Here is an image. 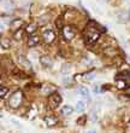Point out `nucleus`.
I'll return each mask as SVG.
<instances>
[{"label": "nucleus", "instance_id": "obj_20", "mask_svg": "<svg viewBox=\"0 0 130 133\" xmlns=\"http://www.w3.org/2000/svg\"><path fill=\"white\" fill-rule=\"evenodd\" d=\"M7 93H9V88L5 87V86H1V93H0V96H1V98H5Z\"/></svg>", "mask_w": 130, "mask_h": 133}, {"label": "nucleus", "instance_id": "obj_8", "mask_svg": "<svg viewBox=\"0 0 130 133\" xmlns=\"http://www.w3.org/2000/svg\"><path fill=\"white\" fill-rule=\"evenodd\" d=\"M17 61H18V64L22 66H24L25 69L30 70L32 69V64H30V62H29L28 59H27V57H24L23 55H19V56L17 57Z\"/></svg>", "mask_w": 130, "mask_h": 133}, {"label": "nucleus", "instance_id": "obj_3", "mask_svg": "<svg viewBox=\"0 0 130 133\" xmlns=\"http://www.w3.org/2000/svg\"><path fill=\"white\" fill-rule=\"evenodd\" d=\"M77 33V29L74 25H64L63 28V36L66 41H71L75 38V35Z\"/></svg>", "mask_w": 130, "mask_h": 133}, {"label": "nucleus", "instance_id": "obj_21", "mask_svg": "<svg viewBox=\"0 0 130 133\" xmlns=\"http://www.w3.org/2000/svg\"><path fill=\"white\" fill-rule=\"evenodd\" d=\"M22 34H23V30H22V29H18V32L14 33V39H16V40H18V39H21Z\"/></svg>", "mask_w": 130, "mask_h": 133}, {"label": "nucleus", "instance_id": "obj_6", "mask_svg": "<svg viewBox=\"0 0 130 133\" xmlns=\"http://www.w3.org/2000/svg\"><path fill=\"white\" fill-rule=\"evenodd\" d=\"M24 24V21L23 19H21V18H14V19H12L10 23V28L11 30H13V32H17L18 29L22 28V25Z\"/></svg>", "mask_w": 130, "mask_h": 133}, {"label": "nucleus", "instance_id": "obj_9", "mask_svg": "<svg viewBox=\"0 0 130 133\" xmlns=\"http://www.w3.org/2000/svg\"><path fill=\"white\" fill-rule=\"evenodd\" d=\"M39 44H40V36L36 34L30 35L28 39V42H27V45H28L29 47H34V46L39 45Z\"/></svg>", "mask_w": 130, "mask_h": 133}, {"label": "nucleus", "instance_id": "obj_24", "mask_svg": "<svg viewBox=\"0 0 130 133\" xmlns=\"http://www.w3.org/2000/svg\"><path fill=\"white\" fill-rule=\"evenodd\" d=\"M125 95L129 96V97H130V86H129V87L125 88Z\"/></svg>", "mask_w": 130, "mask_h": 133}, {"label": "nucleus", "instance_id": "obj_7", "mask_svg": "<svg viewBox=\"0 0 130 133\" xmlns=\"http://www.w3.org/2000/svg\"><path fill=\"white\" fill-rule=\"evenodd\" d=\"M43 122L46 123V126L53 127V126H56L57 123H58V119H57L56 116L46 115V116H43Z\"/></svg>", "mask_w": 130, "mask_h": 133}, {"label": "nucleus", "instance_id": "obj_22", "mask_svg": "<svg viewBox=\"0 0 130 133\" xmlns=\"http://www.w3.org/2000/svg\"><path fill=\"white\" fill-rule=\"evenodd\" d=\"M69 70H70V65H69V64H64L63 68H62V71H63V73H67Z\"/></svg>", "mask_w": 130, "mask_h": 133}, {"label": "nucleus", "instance_id": "obj_17", "mask_svg": "<svg viewBox=\"0 0 130 133\" xmlns=\"http://www.w3.org/2000/svg\"><path fill=\"white\" fill-rule=\"evenodd\" d=\"M86 121H87V116L82 115V116H80V117L76 120V123L80 125V126H83V125H86Z\"/></svg>", "mask_w": 130, "mask_h": 133}, {"label": "nucleus", "instance_id": "obj_18", "mask_svg": "<svg viewBox=\"0 0 130 133\" xmlns=\"http://www.w3.org/2000/svg\"><path fill=\"white\" fill-rule=\"evenodd\" d=\"M10 45H11V42L9 39H5V38L1 39V47H3V49H9Z\"/></svg>", "mask_w": 130, "mask_h": 133}, {"label": "nucleus", "instance_id": "obj_16", "mask_svg": "<svg viewBox=\"0 0 130 133\" xmlns=\"http://www.w3.org/2000/svg\"><path fill=\"white\" fill-rule=\"evenodd\" d=\"M104 53L109 57H113L114 56V53H116V50H114V47H107V49L104 51Z\"/></svg>", "mask_w": 130, "mask_h": 133}, {"label": "nucleus", "instance_id": "obj_5", "mask_svg": "<svg viewBox=\"0 0 130 133\" xmlns=\"http://www.w3.org/2000/svg\"><path fill=\"white\" fill-rule=\"evenodd\" d=\"M42 39L43 41L46 42V44H51V42L54 41V39H56V33L53 32L52 29H43L42 32Z\"/></svg>", "mask_w": 130, "mask_h": 133}, {"label": "nucleus", "instance_id": "obj_23", "mask_svg": "<svg viewBox=\"0 0 130 133\" xmlns=\"http://www.w3.org/2000/svg\"><path fill=\"white\" fill-rule=\"evenodd\" d=\"M56 24H57V27H58V28H60V29L64 28V27H63V23H62V18H59V19H58V22L56 21Z\"/></svg>", "mask_w": 130, "mask_h": 133}, {"label": "nucleus", "instance_id": "obj_4", "mask_svg": "<svg viewBox=\"0 0 130 133\" xmlns=\"http://www.w3.org/2000/svg\"><path fill=\"white\" fill-rule=\"evenodd\" d=\"M47 102H48V107L51 109H57L58 107H59L60 103H62V97L59 96V93L54 92V93H52V95L48 96Z\"/></svg>", "mask_w": 130, "mask_h": 133}, {"label": "nucleus", "instance_id": "obj_26", "mask_svg": "<svg viewBox=\"0 0 130 133\" xmlns=\"http://www.w3.org/2000/svg\"><path fill=\"white\" fill-rule=\"evenodd\" d=\"M128 59H129V62H130V56H129V57H128Z\"/></svg>", "mask_w": 130, "mask_h": 133}, {"label": "nucleus", "instance_id": "obj_12", "mask_svg": "<svg viewBox=\"0 0 130 133\" xmlns=\"http://www.w3.org/2000/svg\"><path fill=\"white\" fill-rule=\"evenodd\" d=\"M36 29H37V25H36L35 23H30V24L27 25V28H25L24 32L27 33V34H29V35H33L34 33L36 32Z\"/></svg>", "mask_w": 130, "mask_h": 133}, {"label": "nucleus", "instance_id": "obj_11", "mask_svg": "<svg viewBox=\"0 0 130 133\" xmlns=\"http://www.w3.org/2000/svg\"><path fill=\"white\" fill-rule=\"evenodd\" d=\"M74 110L75 109L72 108L71 105H64L63 108H62V115H65V116L71 115V114L74 112Z\"/></svg>", "mask_w": 130, "mask_h": 133}, {"label": "nucleus", "instance_id": "obj_14", "mask_svg": "<svg viewBox=\"0 0 130 133\" xmlns=\"http://www.w3.org/2000/svg\"><path fill=\"white\" fill-rule=\"evenodd\" d=\"M86 109V103L82 101H78L77 103H76V111L78 112H82L83 110Z\"/></svg>", "mask_w": 130, "mask_h": 133}, {"label": "nucleus", "instance_id": "obj_10", "mask_svg": "<svg viewBox=\"0 0 130 133\" xmlns=\"http://www.w3.org/2000/svg\"><path fill=\"white\" fill-rule=\"evenodd\" d=\"M40 63L43 66H52L53 65V59L49 56H42L40 57Z\"/></svg>", "mask_w": 130, "mask_h": 133}, {"label": "nucleus", "instance_id": "obj_2", "mask_svg": "<svg viewBox=\"0 0 130 133\" xmlns=\"http://www.w3.org/2000/svg\"><path fill=\"white\" fill-rule=\"evenodd\" d=\"M99 39V32L95 30V29H91V28H88L87 32L85 33V41L86 44L88 45H91L96 42V40Z\"/></svg>", "mask_w": 130, "mask_h": 133}, {"label": "nucleus", "instance_id": "obj_15", "mask_svg": "<svg viewBox=\"0 0 130 133\" xmlns=\"http://www.w3.org/2000/svg\"><path fill=\"white\" fill-rule=\"evenodd\" d=\"M116 86L119 90H125L127 88V82H125V80H117Z\"/></svg>", "mask_w": 130, "mask_h": 133}, {"label": "nucleus", "instance_id": "obj_25", "mask_svg": "<svg viewBox=\"0 0 130 133\" xmlns=\"http://www.w3.org/2000/svg\"><path fill=\"white\" fill-rule=\"evenodd\" d=\"M86 133H96V132H95V131H87V132H86Z\"/></svg>", "mask_w": 130, "mask_h": 133}, {"label": "nucleus", "instance_id": "obj_1", "mask_svg": "<svg viewBox=\"0 0 130 133\" xmlns=\"http://www.w3.org/2000/svg\"><path fill=\"white\" fill-rule=\"evenodd\" d=\"M23 103V93L21 91H16L10 96L7 101V105L12 109H18Z\"/></svg>", "mask_w": 130, "mask_h": 133}, {"label": "nucleus", "instance_id": "obj_19", "mask_svg": "<svg viewBox=\"0 0 130 133\" xmlns=\"http://www.w3.org/2000/svg\"><path fill=\"white\" fill-rule=\"evenodd\" d=\"M42 92L43 93H47V96H49V95H52V93H54V88H52V87H49V86H43L42 87Z\"/></svg>", "mask_w": 130, "mask_h": 133}, {"label": "nucleus", "instance_id": "obj_13", "mask_svg": "<svg viewBox=\"0 0 130 133\" xmlns=\"http://www.w3.org/2000/svg\"><path fill=\"white\" fill-rule=\"evenodd\" d=\"M78 91H80V93H81V95L83 96V97H85V98L87 99V101H89V99H90V95H89V90H88L87 87H85V86H82V87H80V90H78Z\"/></svg>", "mask_w": 130, "mask_h": 133}]
</instances>
